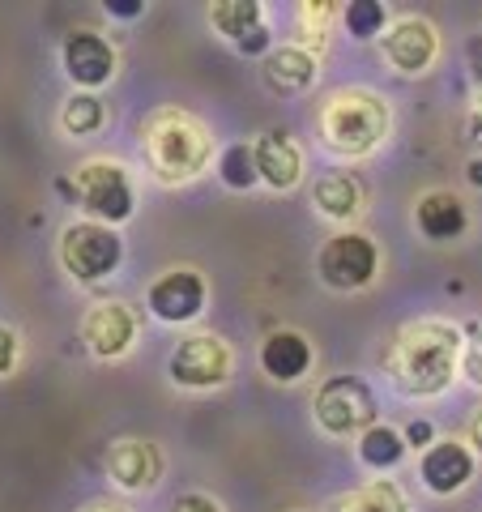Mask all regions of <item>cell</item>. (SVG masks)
Returning <instances> with one entry per match:
<instances>
[{"instance_id":"obj_13","label":"cell","mask_w":482,"mask_h":512,"mask_svg":"<svg viewBox=\"0 0 482 512\" xmlns=\"http://www.w3.org/2000/svg\"><path fill=\"white\" fill-rule=\"evenodd\" d=\"M419 478L431 495H457L474 478V453L461 440H436L419 461Z\"/></svg>"},{"instance_id":"obj_22","label":"cell","mask_w":482,"mask_h":512,"mask_svg":"<svg viewBox=\"0 0 482 512\" xmlns=\"http://www.w3.org/2000/svg\"><path fill=\"white\" fill-rule=\"evenodd\" d=\"M329 512H410V504L393 483H372V487L337 495L329 504Z\"/></svg>"},{"instance_id":"obj_32","label":"cell","mask_w":482,"mask_h":512,"mask_svg":"<svg viewBox=\"0 0 482 512\" xmlns=\"http://www.w3.org/2000/svg\"><path fill=\"white\" fill-rule=\"evenodd\" d=\"M470 444H474V453H482V410L474 414V423H470Z\"/></svg>"},{"instance_id":"obj_17","label":"cell","mask_w":482,"mask_h":512,"mask_svg":"<svg viewBox=\"0 0 482 512\" xmlns=\"http://www.w3.org/2000/svg\"><path fill=\"white\" fill-rule=\"evenodd\" d=\"M252 154H256V171H261V184L269 188H295L299 175H303V154L299 146L286 133H261L252 141Z\"/></svg>"},{"instance_id":"obj_1","label":"cell","mask_w":482,"mask_h":512,"mask_svg":"<svg viewBox=\"0 0 482 512\" xmlns=\"http://www.w3.org/2000/svg\"><path fill=\"white\" fill-rule=\"evenodd\" d=\"M465 333L448 320H419L397 333L389 350V376L406 397H436L461 372Z\"/></svg>"},{"instance_id":"obj_21","label":"cell","mask_w":482,"mask_h":512,"mask_svg":"<svg viewBox=\"0 0 482 512\" xmlns=\"http://www.w3.org/2000/svg\"><path fill=\"white\" fill-rule=\"evenodd\" d=\"M406 436H401L397 427L389 423H376V427H367L363 436H359V461L367 470H393L401 457H406Z\"/></svg>"},{"instance_id":"obj_20","label":"cell","mask_w":482,"mask_h":512,"mask_svg":"<svg viewBox=\"0 0 482 512\" xmlns=\"http://www.w3.org/2000/svg\"><path fill=\"white\" fill-rule=\"evenodd\" d=\"M210 22L218 35H227L239 47L248 35H256L265 26V9L256 0H218V5H210Z\"/></svg>"},{"instance_id":"obj_34","label":"cell","mask_w":482,"mask_h":512,"mask_svg":"<svg viewBox=\"0 0 482 512\" xmlns=\"http://www.w3.org/2000/svg\"><path fill=\"white\" fill-rule=\"evenodd\" d=\"M474 128L482 133V94H478V111H474Z\"/></svg>"},{"instance_id":"obj_10","label":"cell","mask_w":482,"mask_h":512,"mask_svg":"<svg viewBox=\"0 0 482 512\" xmlns=\"http://www.w3.org/2000/svg\"><path fill=\"white\" fill-rule=\"evenodd\" d=\"M60 60H64V73L73 77L77 86L86 90H99L116 77V47H111L99 30H73L60 47Z\"/></svg>"},{"instance_id":"obj_31","label":"cell","mask_w":482,"mask_h":512,"mask_svg":"<svg viewBox=\"0 0 482 512\" xmlns=\"http://www.w3.org/2000/svg\"><path fill=\"white\" fill-rule=\"evenodd\" d=\"M470 69H474V77L482 82V39H474V43H470Z\"/></svg>"},{"instance_id":"obj_7","label":"cell","mask_w":482,"mask_h":512,"mask_svg":"<svg viewBox=\"0 0 482 512\" xmlns=\"http://www.w3.org/2000/svg\"><path fill=\"white\" fill-rule=\"evenodd\" d=\"M231 367H235V355L218 333H192V338H184L171 350L167 376L180 389H218V384L231 380Z\"/></svg>"},{"instance_id":"obj_15","label":"cell","mask_w":482,"mask_h":512,"mask_svg":"<svg viewBox=\"0 0 482 512\" xmlns=\"http://www.w3.org/2000/svg\"><path fill=\"white\" fill-rule=\"evenodd\" d=\"M107 474L124 491H150L158 483V474H163V457L146 440H116L107 453Z\"/></svg>"},{"instance_id":"obj_6","label":"cell","mask_w":482,"mask_h":512,"mask_svg":"<svg viewBox=\"0 0 482 512\" xmlns=\"http://www.w3.org/2000/svg\"><path fill=\"white\" fill-rule=\"evenodd\" d=\"M316 274L325 286H333V291H363V286H372L376 274H380V252L367 235L342 231L320 248Z\"/></svg>"},{"instance_id":"obj_9","label":"cell","mask_w":482,"mask_h":512,"mask_svg":"<svg viewBox=\"0 0 482 512\" xmlns=\"http://www.w3.org/2000/svg\"><path fill=\"white\" fill-rule=\"evenodd\" d=\"M205 278L197 269H167L163 278L150 286V312L158 320H167V325H188V320H197L201 308H205Z\"/></svg>"},{"instance_id":"obj_11","label":"cell","mask_w":482,"mask_h":512,"mask_svg":"<svg viewBox=\"0 0 482 512\" xmlns=\"http://www.w3.org/2000/svg\"><path fill=\"white\" fill-rule=\"evenodd\" d=\"M440 52V35L427 18H397L384 30V60L393 64L397 73H427L431 60Z\"/></svg>"},{"instance_id":"obj_29","label":"cell","mask_w":482,"mask_h":512,"mask_svg":"<svg viewBox=\"0 0 482 512\" xmlns=\"http://www.w3.org/2000/svg\"><path fill=\"white\" fill-rule=\"evenodd\" d=\"M406 444H410V448H423V453H427V448L436 444V427H431L427 419H414V423L406 427Z\"/></svg>"},{"instance_id":"obj_35","label":"cell","mask_w":482,"mask_h":512,"mask_svg":"<svg viewBox=\"0 0 482 512\" xmlns=\"http://www.w3.org/2000/svg\"><path fill=\"white\" fill-rule=\"evenodd\" d=\"M99 512H124V508H99Z\"/></svg>"},{"instance_id":"obj_28","label":"cell","mask_w":482,"mask_h":512,"mask_svg":"<svg viewBox=\"0 0 482 512\" xmlns=\"http://www.w3.org/2000/svg\"><path fill=\"white\" fill-rule=\"evenodd\" d=\"M13 367H18V333L0 325V376H9Z\"/></svg>"},{"instance_id":"obj_3","label":"cell","mask_w":482,"mask_h":512,"mask_svg":"<svg viewBox=\"0 0 482 512\" xmlns=\"http://www.w3.org/2000/svg\"><path fill=\"white\" fill-rule=\"evenodd\" d=\"M210 150L214 146H210L205 124L184 116V111H158L146 124V158L158 180H167V184L192 180L197 171H205Z\"/></svg>"},{"instance_id":"obj_19","label":"cell","mask_w":482,"mask_h":512,"mask_svg":"<svg viewBox=\"0 0 482 512\" xmlns=\"http://www.w3.org/2000/svg\"><path fill=\"white\" fill-rule=\"evenodd\" d=\"M312 205L325 218L333 222H346V218H355L363 210V188L355 175H346V171H329V175H320V180L312 184Z\"/></svg>"},{"instance_id":"obj_2","label":"cell","mask_w":482,"mask_h":512,"mask_svg":"<svg viewBox=\"0 0 482 512\" xmlns=\"http://www.w3.org/2000/svg\"><path fill=\"white\" fill-rule=\"evenodd\" d=\"M320 137L337 154H372L389 137V103L372 90H337L320 111Z\"/></svg>"},{"instance_id":"obj_4","label":"cell","mask_w":482,"mask_h":512,"mask_svg":"<svg viewBox=\"0 0 482 512\" xmlns=\"http://www.w3.org/2000/svg\"><path fill=\"white\" fill-rule=\"evenodd\" d=\"M120 256H124V244L116 227H107V222H94V218L69 222L60 235V265L77 282H99L107 274H116Z\"/></svg>"},{"instance_id":"obj_16","label":"cell","mask_w":482,"mask_h":512,"mask_svg":"<svg viewBox=\"0 0 482 512\" xmlns=\"http://www.w3.org/2000/svg\"><path fill=\"white\" fill-rule=\"evenodd\" d=\"M261 367L278 384H295L312 367V342L299 329H273L261 342Z\"/></svg>"},{"instance_id":"obj_5","label":"cell","mask_w":482,"mask_h":512,"mask_svg":"<svg viewBox=\"0 0 482 512\" xmlns=\"http://www.w3.org/2000/svg\"><path fill=\"white\" fill-rule=\"evenodd\" d=\"M312 410L320 431H329V436H363L367 427H376V397L359 376L325 380Z\"/></svg>"},{"instance_id":"obj_24","label":"cell","mask_w":482,"mask_h":512,"mask_svg":"<svg viewBox=\"0 0 482 512\" xmlns=\"http://www.w3.org/2000/svg\"><path fill=\"white\" fill-rule=\"evenodd\" d=\"M103 116L107 111H103V103L94 99V94H73V99L60 107V128L69 137H90L94 128H103Z\"/></svg>"},{"instance_id":"obj_23","label":"cell","mask_w":482,"mask_h":512,"mask_svg":"<svg viewBox=\"0 0 482 512\" xmlns=\"http://www.w3.org/2000/svg\"><path fill=\"white\" fill-rule=\"evenodd\" d=\"M218 175L222 184L235 188V192H248L252 184H261V171H256V154L248 141H239V146H227L218 158Z\"/></svg>"},{"instance_id":"obj_18","label":"cell","mask_w":482,"mask_h":512,"mask_svg":"<svg viewBox=\"0 0 482 512\" xmlns=\"http://www.w3.org/2000/svg\"><path fill=\"white\" fill-rule=\"evenodd\" d=\"M261 77L273 94H303L316 82V56L299 43H286V47H273L261 64Z\"/></svg>"},{"instance_id":"obj_8","label":"cell","mask_w":482,"mask_h":512,"mask_svg":"<svg viewBox=\"0 0 482 512\" xmlns=\"http://www.w3.org/2000/svg\"><path fill=\"white\" fill-rule=\"evenodd\" d=\"M77 197L90 210L94 222H107V227H120V222L133 218V184H128V171L120 163H86L77 171Z\"/></svg>"},{"instance_id":"obj_14","label":"cell","mask_w":482,"mask_h":512,"mask_svg":"<svg viewBox=\"0 0 482 512\" xmlns=\"http://www.w3.org/2000/svg\"><path fill=\"white\" fill-rule=\"evenodd\" d=\"M414 227H419L423 239H431V244H448V239H461L465 227H470V214H465V205L457 192L448 188H431L419 197V205H414Z\"/></svg>"},{"instance_id":"obj_27","label":"cell","mask_w":482,"mask_h":512,"mask_svg":"<svg viewBox=\"0 0 482 512\" xmlns=\"http://www.w3.org/2000/svg\"><path fill=\"white\" fill-rule=\"evenodd\" d=\"M171 512H222V504L214 500V495H205V491H184L180 500L171 504Z\"/></svg>"},{"instance_id":"obj_12","label":"cell","mask_w":482,"mask_h":512,"mask_svg":"<svg viewBox=\"0 0 482 512\" xmlns=\"http://www.w3.org/2000/svg\"><path fill=\"white\" fill-rule=\"evenodd\" d=\"M82 338L99 359H120L137 338V316L116 299L94 303V308L86 312V320H82Z\"/></svg>"},{"instance_id":"obj_30","label":"cell","mask_w":482,"mask_h":512,"mask_svg":"<svg viewBox=\"0 0 482 512\" xmlns=\"http://www.w3.org/2000/svg\"><path fill=\"white\" fill-rule=\"evenodd\" d=\"M107 13H116V18H137V13H146V5H124V0H107Z\"/></svg>"},{"instance_id":"obj_25","label":"cell","mask_w":482,"mask_h":512,"mask_svg":"<svg viewBox=\"0 0 482 512\" xmlns=\"http://www.w3.org/2000/svg\"><path fill=\"white\" fill-rule=\"evenodd\" d=\"M342 22H346L350 39H376V35H384V26H389V9H384L380 0H350L342 9Z\"/></svg>"},{"instance_id":"obj_33","label":"cell","mask_w":482,"mask_h":512,"mask_svg":"<svg viewBox=\"0 0 482 512\" xmlns=\"http://www.w3.org/2000/svg\"><path fill=\"white\" fill-rule=\"evenodd\" d=\"M465 175H470V184H478V188H482V158H474V163L465 167Z\"/></svg>"},{"instance_id":"obj_26","label":"cell","mask_w":482,"mask_h":512,"mask_svg":"<svg viewBox=\"0 0 482 512\" xmlns=\"http://www.w3.org/2000/svg\"><path fill=\"white\" fill-rule=\"evenodd\" d=\"M461 376L482 389V320L465 325V346H461Z\"/></svg>"}]
</instances>
